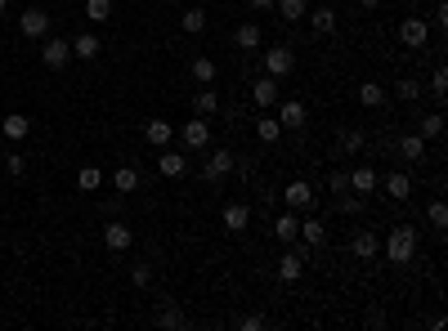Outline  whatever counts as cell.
Here are the masks:
<instances>
[{
	"label": "cell",
	"mask_w": 448,
	"mask_h": 331,
	"mask_svg": "<svg viewBox=\"0 0 448 331\" xmlns=\"http://www.w3.org/2000/svg\"><path fill=\"white\" fill-rule=\"evenodd\" d=\"M413 255H417V228H408V224L390 228V238H385V260H390V264H408Z\"/></svg>",
	"instance_id": "6da1fadb"
},
{
	"label": "cell",
	"mask_w": 448,
	"mask_h": 331,
	"mask_svg": "<svg viewBox=\"0 0 448 331\" xmlns=\"http://www.w3.org/2000/svg\"><path fill=\"white\" fill-rule=\"evenodd\" d=\"M292 72H296V54L287 50V45H274V50H264V77L283 81V77H292Z\"/></svg>",
	"instance_id": "7a4b0ae2"
},
{
	"label": "cell",
	"mask_w": 448,
	"mask_h": 331,
	"mask_svg": "<svg viewBox=\"0 0 448 331\" xmlns=\"http://www.w3.org/2000/svg\"><path fill=\"white\" fill-rule=\"evenodd\" d=\"M399 41H404L408 50H421V45L430 41V22L421 18V14H413V18H404V22H399Z\"/></svg>",
	"instance_id": "3957f363"
},
{
	"label": "cell",
	"mask_w": 448,
	"mask_h": 331,
	"mask_svg": "<svg viewBox=\"0 0 448 331\" xmlns=\"http://www.w3.org/2000/svg\"><path fill=\"white\" fill-rule=\"evenodd\" d=\"M233 162H238V152H229V148H215V152L207 157V166H202V179H207V183H220V179H229V170H233Z\"/></svg>",
	"instance_id": "277c9868"
},
{
	"label": "cell",
	"mask_w": 448,
	"mask_h": 331,
	"mask_svg": "<svg viewBox=\"0 0 448 331\" xmlns=\"http://www.w3.org/2000/svg\"><path fill=\"white\" fill-rule=\"evenodd\" d=\"M283 202L292 206V211H309V206L319 202V193H314V183H309V179H292V183L283 188Z\"/></svg>",
	"instance_id": "5b68a950"
},
{
	"label": "cell",
	"mask_w": 448,
	"mask_h": 331,
	"mask_svg": "<svg viewBox=\"0 0 448 331\" xmlns=\"http://www.w3.org/2000/svg\"><path fill=\"white\" fill-rule=\"evenodd\" d=\"M41 58H45V67H68V63H72V41L50 36V41L41 45Z\"/></svg>",
	"instance_id": "8992f818"
},
{
	"label": "cell",
	"mask_w": 448,
	"mask_h": 331,
	"mask_svg": "<svg viewBox=\"0 0 448 331\" xmlns=\"http://www.w3.org/2000/svg\"><path fill=\"white\" fill-rule=\"evenodd\" d=\"M18 32L27 36V41H45V32H50V14H45V9H27V14L18 18Z\"/></svg>",
	"instance_id": "52a82bcc"
},
{
	"label": "cell",
	"mask_w": 448,
	"mask_h": 331,
	"mask_svg": "<svg viewBox=\"0 0 448 331\" xmlns=\"http://www.w3.org/2000/svg\"><path fill=\"white\" fill-rule=\"evenodd\" d=\"M211 143V121L207 117H198V121H188L184 126V148H193V152H202Z\"/></svg>",
	"instance_id": "ba28073f"
},
{
	"label": "cell",
	"mask_w": 448,
	"mask_h": 331,
	"mask_svg": "<svg viewBox=\"0 0 448 331\" xmlns=\"http://www.w3.org/2000/svg\"><path fill=\"white\" fill-rule=\"evenodd\" d=\"M157 170H162L166 179H179V175L188 170V157H184V152H175L171 143H166V148H162V157H157Z\"/></svg>",
	"instance_id": "9c48e42d"
},
{
	"label": "cell",
	"mask_w": 448,
	"mask_h": 331,
	"mask_svg": "<svg viewBox=\"0 0 448 331\" xmlns=\"http://www.w3.org/2000/svg\"><path fill=\"white\" fill-rule=\"evenodd\" d=\"M130 242H135V233H130V224H121V219H113V224L103 228V247L108 251H126Z\"/></svg>",
	"instance_id": "30bf717a"
},
{
	"label": "cell",
	"mask_w": 448,
	"mask_h": 331,
	"mask_svg": "<svg viewBox=\"0 0 448 331\" xmlns=\"http://www.w3.org/2000/svg\"><path fill=\"white\" fill-rule=\"evenodd\" d=\"M377 251H381V238H377V233L363 228V233H354V238H350V255H359V260H372Z\"/></svg>",
	"instance_id": "8fae6325"
},
{
	"label": "cell",
	"mask_w": 448,
	"mask_h": 331,
	"mask_svg": "<svg viewBox=\"0 0 448 331\" xmlns=\"http://www.w3.org/2000/svg\"><path fill=\"white\" fill-rule=\"evenodd\" d=\"M305 121H309V112H305V103H283V108H278V126H283V130H300V126H305Z\"/></svg>",
	"instance_id": "7c38bea8"
},
{
	"label": "cell",
	"mask_w": 448,
	"mask_h": 331,
	"mask_svg": "<svg viewBox=\"0 0 448 331\" xmlns=\"http://www.w3.org/2000/svg\"><path fill=\"white\" fill-rule=\"evenodd\" d=\"M171 121H162V117H153V121H143V139L153 143V148H166V143H171Z\"/></svg>",
	"instance_id": "4fadbf2b"
},
{
	"label": "cell",
	"mask_w": 448,
	"mask_h": 331,
	"mask_svg": "<svg viewBox=\"0 0 448 331\" xmlns=\"http://www.w3.org/2000/svg\"><path fill=\"white\" fill-rule=\"evenodd\" d=\"M251 99H256L260 108H274L278 103V81L274 77H256L251 81Z\"/></svg>",
	"instance_id": "5bb4252c"
},
{
	"label": "cell",
	"mask_w": 448,
	"mask_h": 331,
	"mask_svg": "<svg viewBox=\"0 0 448 331\" xmlns=\"http://www.w3.org/2000/svg\"><path fill=\"white\" fill-rule=\"evenodd\" d=\"M247 224H251V211L242 202H229L224 206V228L229 233H247Z\"/></svg>",
	"instance_id": "9a60e30c"
},
{
	"label": "cell",
	"mask_w": 448,
	"mask_h": 331,
	"mask_svg": "<svg viewBox=\"0 0 448 331\" xmlns=\"http://www.w3.org/2000/svg\"><path fill=\"white\" fill-rule=\"evenodd\" d=\"M377 183H381V175L372 166H354V170H350V188H354V193H372Z\"/></svg>",
	"instance_id": "2e32d148"
},
{
	"label": "cell",
	"mask_w": 448,
	"mask_h": 331,
	"mask_svg": "<svg viewBox=\"0 0 448 331\" xmlns=\"http://www.w3.org/2000/svg\"><path fill=\"white\" fill-rule=\"evenodd\" d=\"M0 130H5V139H27V134H32V121L27 117H23V112H9L5 121H0Z\"/></svg>",
	"instance_id": "e0dca14e"
},
{
	"label": "cell",
	"mask_w": 448,
	"mask_h": 331,
	"mask_svg": "<svg viewBox=\"0 0 448 331\" xmlns=\"http://www.w3.org/2000/svg\"><path fill=\"white\" fill-rule=\"evenodd\" d=\"M296 233H300V238H305V247H309V251L328 242V228H323V224H319V219H314V215H309V219H300V228H296Z\"/></svg>",
	"instance_id": "ac0fdd59"
},
{
	"label": "cell",
	"mask_w": 448,
	"mask_h": 331,
	"mask_svg": "<svg viewBox=\"0 0 448 331\" xmlns=\"http://www.w3.org/2000/svg\"><path fill=\"white\" fill-rule=\"evenodd\" d=\"M300 273H305V260H300V251H287L283 260H278V278H283V282H296Z\"/></svg>",
	"instance_id": "d6986e66"
},
{
	"label": "cell",
	"mask_w": 448,
	"mask_h": 331,
	"mask_svg": "<svg viewBox=\"0 0 448 331\" xmlns=\"http://www.w3.org/2000/svg\"><path fill=\"white\" fill-rule=\"evenodd\" d=\"M385 197L408 202V197H413V179H408V175H385Z\"/></svg>",
	"instance_id": "ffe728a7"
},
{
	"label": "cell",
	"mask_w": 448,
	"mask_h": 331,
	"mask_svg": "<svg viewBox=\"0 0 448 331\" xmlns=\"http://www.w3.org/2000/svg\"><path fill=\"white\" fill-rule=\"evenodd\" d=\"M274 9H278V18H283V22H300V18L309 14L305 0H274Z\"/></svg>",
	"instance_id": "44dd1931"
},
{
	"label": "cell",
	"mask_w": 448,
	"mask_h": 331,
	"mask_svg": "<svg viewBox=\"0 0 448 331\" xmlns=\"http://www.w3.org/2000/svg\"><path fill=\"white\" fill-rule=\"evenodd\" d=\"M399 157L421 162V157H426V139H421V134H404V139H399Z\"/></svg>",
	"instance_id": "7402d4cb"
},
{
	"label": "cell",
	"mask_w": 448,
	"mask_h": 331,
	"mask_svg": "<svg viewBox=\"0 0 448 331\" xmlns=\"http://www.w3.org/2000/svg\"><path fill=\"white\" fill-rule=\"evenodd\" d=\"M72 58H99V36L81 32L77 41H72Z\"/></svg>",
	"instance_id": "603a6c76"
},
{
	"label": "cell",
	"mask_w": 448,
	"mask_h": 331,
	"mask_svg": "<svg viewBox=\"0 0 448 331\" xmlns=\"http://www.w3.org/2000/svg\"><path fill=\"white\" fill-rule=\"evenodd\" d=\"M359 103H363V108H381V103H385V85L363 81V85H359Z\"/></svg>",
	"instance_id": "cb8c5ba5"
},
{
	"label": "cell",
	"mask_w": 448,
	"mask_h": 331,
	"mask_svg": "<svg viewBox=\"0 0 448 331\" xmlns=\"http://www.w3.org/2000/svg\"><path fill=\"white\" fill-rule=\"evenodd\" d=\"M193 108H198V117H207V121H211L215 112H220V94H215L211 85H207V90H202L198 99H193Z\"/></svg>",
	"instance_id": "d4e9b609"
},
{
	"label": "cell",
	"mask_w": 448,
	"mask_h": 331,
	"mask_svg": "<svg viewBox=\"0 0 448 331\" xmlns=\"http://www.w3.org/2000/svg\"><path fill=\"white\" fill-rule=\"evenodd\" d=\"M314 32H319V36H332V32H336V9H332V5H319V9H314Z\"/></svg>",
	"instance_id": "484cf974"
},
{
	"label": "cell",
	"mask_w": 448,
	"mask_h": 331,
	"mask_svg": "<svg viewBox=\"0 0 448 331\" xmlns=\"http://www.w3.org/2000/svg\"><path fill=\"white\" fill-rule=\"evenodd\" d=\"M233 41H238V50H256V45H260V27H256V22H242V27L233 32Z\"/></svg>",
	"instance_id": "4316f807"
},
{
	"label": "cell",
	"mask_w": 448,
	"mask_h": 331,
	"mask_svg": "<svg viewBox=\"0 0 448 331\" xmlns=\"http://www.w3.org/2000/svg\"><path fill=\"white\" fill-rule=\"evenodd\" d=\"M179 27L193 32V36L207 32V9H184V14H179Z\"/></svg>",
	"instance_id": "83f0119b"
},
{
	"label": "cell",
	"mask_w": 448,
	"mask_h": 331,
	"mask_svg": "<svg viewBox=\"0 0 448 331\" xmlns=\"http://www.w3.org/2000/svg\"><path fill=\"white\" fill-rule=\"evenodd\" d=\"M113 183H117V193H135L139 188V170L135 166H121L117 175H113Z\"/></svg>",
	"instance_id": "f1b7e54d"
},
{
	"label": "cell",
	"mask_w": 448,
	"mask_h": 331,
	"mask_svg": "<svg viewBox=\"0 0 448 331\" xmlns=\"http://www.w3.org/2000/svg\"><path fill=\"white\" fill-rule=\"evenodd\" d=\"M99 183H103V170L99 166H81V175H77V188L81 193H94Z\"/></svg>",
	"instance_id": "f546056e"
},
{
	"label": "cell",
	"mask_w": 448,
	"mask_h": 331,
	"mask_svg": "<svg viewBox=\"0 0 448 331\" xmlns=\"http://www.w3.org/2000/svg\"><path fill=\"white\" fill-rule=\"evenodd\" d=\"M256 134H260V143H278L283 126H278V117H260V121H256Z\"/></svg>",
	"instance_id": "4dcf8cb0"
},
{
	"label": "cell",
	"mask_w": 448,
	"mask_h": 331,
	"mask_svg": "<svg viewBox=\"0 0 448 331\" xmlns=\"http://www.w3.org/2000/svg\"><path fill=\"white\" fill-rule=\"evenodd\" d=\"M86 18L90 22H108L113 18V0H86Z\"/></svg>",
	"instance_id": "1f68e13d"
},
{
	"label": "cell",
	"mask_w": 448,
	"mask_h": 331,
	"mask_svg": "<svg viewBox=\"0 0 448 331\" xmlns=\"http://www.w3.org/2000/svg\"><path fill=\"white\" fill-rule=\"evenodd\" d=\"M296 228H300V219H296V215H278V224H274L278 242H292V238H296Z\"/></svg>",
	"instance_id": "d6a6232c"
},
{
	"label": "cell",
	"mask_w": 448,
	"mask_h": 331,
	"mask_svg": "<svg viewBox=\"0 0 448 331\" xmlns=\"http://www.w3.org/2000/svg\"><path fill=\"white\" fill-rule=\"evenodd\" d=\"M421 139H440V134H444V117L440 112H430V117H421Z\"/></svg>",
	"instance_id": "836d02e7"
},
{
	"label": "cell",
	"mask_w": 448,
	"mask_h": 331,
	"mask_svg": "<svg viewBox=\"0 0 448 331\" xmlns=\"http://www.w3.org/2000/svg\"><path fill=\"white\" fill-rule=\"evenodd\" d=\"M193 77H198L202 85H211V81H215V63H211L207 54H202V58H193Z\"/></svg>",
	"instance_id": "e575fe53"
},
{
	"label": "cell",
	"mask_w": 448,
	"mask_h": 331,
	"mask_svg": "<svg viewBox=\"0 0 448 331\" xmlns=\"http://www.w3.org/2000/svg\"><path fill=\"white\" fill-rule=\"evenodd\" d=\"M426 224H430V228H448V206H444V202H430Z\"/></svg>",
	"instance_id": "d590c367"
},
{
	"label": "cell",
	"mask_w": 448,
	"mask_h": 331,
	"mask_svg": "<svg viewBox=\"0 0 448 331\" xmlns=\"http://www.w3.org/2000/svg\"><path fill=\"white\" fill-rule=\"evenodd\" d=\"M157 327H184V313H179L175 304H162V313H157Z\"/></svg>",
	"instance_id": "8d00e7d4"
},
{
	"label": "cell",
	"mask_w": 448,
	"mask_h": 331,
	"mask_svg": "<svg viewBox=\"0 0 448 331\" xmlns=\"http://www.w3.org/2000/svg\"><path fill=\"white\" fill-rule=\"evenodd\" d=\"M430 94H435V99H448V72L444 67H435V77H430Z\"/></svg>",
	"instance_id": "74e56055"
},
{
	"label": "cell",
	"mask_w": 448,
	"mask_h": 331,
	"mask_svg": "<svg viewBox=\"0 0 448 331\" xmlns=\"http://www.w3.org/2000/svg\"><path fill=\"white\" fill-rule=\"evenodd\" d=\"M5 170H9V175H14V179H23V175H27V157L9 152V157H5Z\"/></svg>",
	"instance_id": "f35d334b"
},
{
	"label": "cell",
	"mask_w": 448,
	"mask_h": 331,
	"mask_svg": "<svg viewBox=\"0 0 448 331\" xmlns=\"http://www.w3.org/2000/svg\"><path fill=\"white\" fill-rule=\"evenodd\" d=\"M363 143H368V139H363V130H345V134H341V148H345V152H359Z\"/></svg>",
	"instance_id": "ab89813d"
},
{
	"label": "cell",
	"mask_w": 448,
	"mask_h": 331,
	"mask_svg": "<svg viewBox=\"0 0 448 331\" xmlns=\"http://www.w3.org/2000/svg\"><path fill=\"white\" fill-rule=\"evenodd\" d=\"M130 282H135V287L143 291V287L153 282V268H148V264H135V268H130Z\"/></svg>",
	"instance_id": "60d3db41"
},
{
	"label": "cell",
	"mask_w": 448,
	"mask_h": 331,
	"mask_svg": "<svg viewBox=\"0 0 448 331\" xmlns=\"http://www.w3.org/2000/svg\"><path fill=\"white\" fill-rule=\"evenodd\" d=\"M417 94H421V81H413V77H408V81H399V99H408V103H413Z\"/></svg>",
	"instance_id": "b9f144b4"
},
{
	"label": "cell",
	"mask_w": 448,
	"mask_h": 331,
	"mask_svg": "<svg viewBox=\"0 0 448 331\" xmlns=\"http://www.w3.org/2000/svg\"><path fill=\"white\" fill-rule=\"evenodd\" d=\"M238 327H242V331H260V327H264V318H260V313H242V318H238Z\"/></svg>",
	"instance_id": "7bdbcfd3"
},
{
	"label": "cell",
	"mask_w": 448,
	"mask_h": 331,
	"mask_svg": "<svg viewBox=\"0 0 448 331\" xmlns=\"http://www.w3.org/2000/svg\"><path fill=\"white\" fill-rule=\"evenodd\" d=\"M341 211H345V215H359L363 202H359V197H341Z\"/></svg>",
	"instance_id": "ee69618b"
},
{
	"label": "cell",
	"mask_w": 448,
	"mask_h": 331,
	"mask_svg": "<svg viewBox=\"0 0 448 331\" xmlns=\"http://www.w3.org/2000/svg\"><path fill=\"white\" fill-rule=\"evenodd\" d=\"M332 188H336V193H345V188H350V175H341V170H336V175H332Z\"/></svg>",
	"instance_id": "f6af8a7d"
},
{
	"label": "cell",
	"mask_w": 448,
	"mask_h": 331,
	"mask_svg": "<svg viewBox=\"0 0 448 331\" xmlns=\"http://www.w3.org/2000/svg\"><path fill=\"white\" fill-rule=\"evenodd\" d=\"M251 9H274V0H251Z\"/></svg>",
	"instance_id": "bcb514c9"
},
{
	"label": "cell",
	"mask_w": 448,
	"mask_h": 331,
	"mask_svg": "<svg viewBox=\"0 0 448 331\" xmlns=\"http://www.w3.org/2000/svg\"><path fill=\"white\" fill-rule=\"evenodd\" d=\"M359 5H363V9H377V5H381V0H359Z\"/></svg>",
	"instance_id": "7dc6e473"
},
{
	"label": "cell",
	"mask_w": 448,
	"mask_h": 331,
	"mask_svg": "<svg viewBox=\"0 0 448 331\" xmlns=\"http://www.w3.org/2000/svg\"><path fill=\"white\" fill-rule=\"evenodd\" d=\"M5 9H9V0H0V14H5Z\"/></svg>",
	"instance_id": "c3c4849f"
}]
</instances>
